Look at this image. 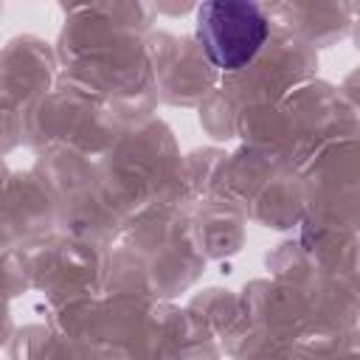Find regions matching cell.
I'll return each instance as SVG.
<instances>
[{"instance_id":"obj_1","label":"cell","mask_w":360,"mask_h":360,"mask_svg":"<svg viewBox=\"0 0 360 360\" xmlns=\"http://www.w3.org/2000/svg\"><path fill=\"white\" fill-rule=\"evenodd\" d=\"M197 37L219 70L245 68L267 39V20L253 3L214 0L197 11Z\"/></svg>"}]
</instances>
